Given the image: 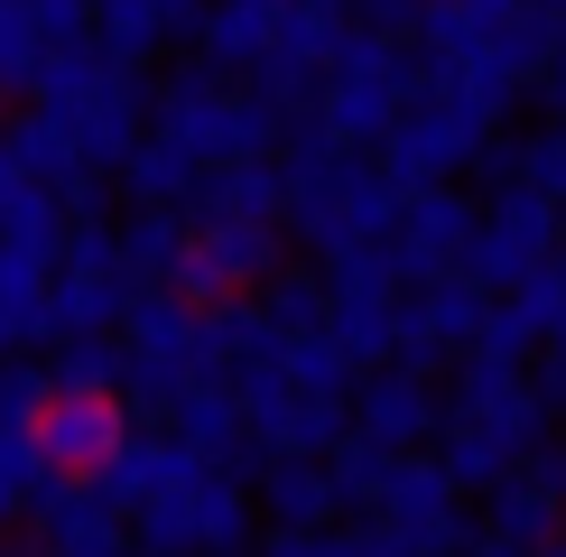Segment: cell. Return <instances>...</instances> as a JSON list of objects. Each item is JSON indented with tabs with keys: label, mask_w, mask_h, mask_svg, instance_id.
Masks as SVG:
<instances>
[{
	"label": "cell",
	"mask_w": 566,
	"mask_h": 557,
	"mask_svg": "<svg viewBox=\"0 0 566 557\" xmlns=\"http://www.w3.org/2000/svg\"><path fill=\"white\" fill-rule=\"evenodd\" d=\"M557 251H566V204L538 196V186H502V196L483 204V223H474L464 278H483L492 297H511V288H530L538 270H557Z\"/></svg>",
	"instance_id": "obj_9"
},
{
	"label": "cell",
	"mask_w": 566,
	"mask_h": 557,
	"mask_svg": "<svg viewBox=\"0 0 566 557\" xmlns=\"http://www.w3.org/2000/svg\"><path fill=\"white\" fill-rule=\"evenodd\" d=\"M483 149H492V112L455 103V93H418L409 122L381 139V168L409 196H428V186H455L464 168H483Z\"/></svg>",
	"instance_id": "obj_10"
},
{
	"label": "cell",
	"mask_w": 566,
	"mask_h": 557,
	"mask_svg": "<svg viewBox=\"0 0 566 557\" xmlns=\"http://www.w3.org/2000/svg\"><path fill=\"white\" fill-rule=\"evenodd\" d=\"M149 103H158V84L139 75V56H122V46H103V38L75 46V56H56V65H46V84H38V112L75 139V158H84L93 177L139 158V139H149Z\"/></svg>",
	"instance_id": "obj_5"
},
{
	"label": "cell",
	"mask_w": 566,
	"mask_h": 557,
	"mask_svg": "<svg viewBox=\"0 0 566 557\" xmlns=\"http://www.w3.org/2000/svg\"><path fill=\"white\" fill-rule=\"evenodd\" d=\"M56 390H130V344L122 335H75V344H56Z\"/></svg>",
	"instance_id": "obj_21"
},
{
	"label": "cell",
	"mask_w": 566,
	"mask_h": 557,
	"mask_svg": "<svg viewBox=\"0 0 566 557\" xmlns=\"http://www.w3.org/2000/svg\"><path fill=\"white\" fill-rule=\"evenodd\" d=\"M353 19L381 29V38H418V29H428V0H353Z\"/></svg>",
	"instance_id": "obj_25"
},
{
	"label": "cell",
	"mask_w": 566,
	"mask_h": 557,
	"mask_svg": "<svg viewBox=\"0 0 566 557\" xmlns=\"http://www.w3.org/2000/svg\"><path fill=\"white\" fill-rule=\"evenodd\" d=\"M205 29V0H93V38L122 56H158L168 38Z\"/></svg>",
	"instance_id": "obj_18"
},
{
	"label": "cell",
	"mask_w": 566,
	"mask_h": 557,
	"mask_svg": "<svg viewBox=\"0 0 566 557\" xmlns=\"http://www.w3.org/2000/svg\"><path fill=\"white\" fill-rule=\"evenodd\" d=\"M139 297H149V288H139L130 261H122V223L75 214V232H65V251H56V288H46V335H56V344L122 335Z\"/></svg>",
	"instance_id": "obj_7"
},
{
	"label": "cell",
	"mask_w": 566,
	"mask_h": 557,
	"mask_svg": "<svg viewBox=\"0 0 566 557\" xmlns=\"http://www.w3.org/2000/svg\"><path fill=\"white\" fill-rule=\"evenodd\" d=\"M363 521H381L390 539H409L418 557L474 548V529H464V483L446 474V455H399L390 483H381V502H371Z\"/></svg>",
	"instance_id": "obj_11"
},
{
	"label": "cell",
	"mask_w": 566,
	"mask_h": 557,
	"mask_svg": "<svg viewBox=\"0 0 566 557\" xmlns=\"http://www.w3.org/2000/svg\"><path fill=\"white\" fill-rule=\"evenodd\" d=\"M56 400V371L46 362H0V428H38Z\"/></svg>",
	"instance_id": "obj_23"
},
{
	"label": "cell",
	"mask_w": 566,
	"mask_h": 557,
	"mask_svg": "<svg viewBox=\"0 0 566 557\" xmlns=\"http://www.w3.org/2000/svg\"><path fill=\"white\" fill-rule=\"evenodd\" d=\"M46 65H56L46 10H38V0H0V93H29V103H38Z\"/></svg>",
	"instance_id": "obj_20"
},
{
	"label": "cell",
	"mask_w": 566,
	"mask_h": 557,
	"mask_svg": "<svg viewBox=\"0 0 566 557\" xmlns=\"http://www.w3.org/2000/svg\"><path fill=\"white\" fill-rule=\"evenodd\" d=\"M538 437H548V390L511 354H455V381H446V474L464 493H492L502 474H521V455Z\"/></svg>",
	"instance_id": "obj_3"
},
{
	"label": "cell",
	"mask_w": 566,
	"mask_h": 557,
	"mask_svg": "<svg viewBox=\"0 0 566 557\" xmlns=\"http://www.w3.org/2000/svg\"><path fill=\"white\" fill-rule=\"evenodd\" d=\"M122 344H130V400L158 409V418H168L186 390L214 381V354H205V307H196V297H177V288H149V297H139L130 325H122Z\"/></svg>",
	"instance_id": "obj_8"
},
{
	"label": "cell",
	"mask_w": 566,
	"mask_h": 557,
	"mask_svg": "<svg viewBox=\"0 0 566 557\" xmlns=\"http://www.w3.org/2000/svg\"><path fill=\"white\" fill-rule=\"evenodd\" d=\"M455 557H530V548H511V539H474V548H455Z\"/></svg>",
	"instance_id": "obj_26"
},
{
	"label": "cell",
	"mask_w": 566,
	"mask_h": 557,
	"mask_svg": "<svg viewBox=\"0 0 566 557\" xmlns=\"http://www.w3.org/2000/svg\"><path fill=\"white\" fill-rule=\"evenodd\" d=\"M353 428H363L371 446H390V455H418L446 428V390L418 362H381V371H363V390H353Z\"/></svg>",
	"instance_id": "obj_13"
},
{
	"label": "cell",
	"mask_w": 566,
	"mask_h": 557,
	"mask_svg": "<svg viewBox=\"0 0 566 557\" xmlns=\"http://www.w3.org/2000/svg\"><path fill=\"white\" fill-rule=\"evenodd\" d=\"M93 483L130 511L139 557H251V539H261L251 483H232L223 464H205L177 437H130Z\"/></svg>",
	"instance_id": "obj_1"
},
{
	"label": "cell",
	"mask_w": 566,
	"mask_h": 557,
	"mask_svg": "<svg viewBox=\"0 0 566 557\" xmlns=\"http://www.w3.org/2000/svg\"><path fill=\"white\" fill-rule=\"evenodd\" d=\"M149 139H168V149H177L196 177H214V168H242V158H279V149H289V112H279L251 75L186 65V75L158 84Z\"/></svg>",
	"instance_id": "obj_4"
},
{
	"label": "cell",
	"mask_w": 566,
	"mask_h": 557,
	"mask_svg": "<svg viewBox=\"0 0 566 557\" xmlns=\"http://www.w3.org/2000/svg\"><path fill=\"white\" fill-rule=\"evenodd\" d=\"M418 93H428V56H409V38H381V29L353 19L344 46L325 56V84H316L306 130H316V139H344V149H381V139L409 122Z\"/></svg>",
	"instance_id": "obj_6"
},
{
	"label": "cell",
	"mask_w": 566,
	"mask_h": 557,
	"mask_svg": "<svg viewBox=\"0 0 566 557\" xmlns=\"http://www.w3.org/2000/svg\"><path fill=\"white\" fill-rule=\"evenodd\" d=\"M186 242H196V232H186V204H139V214L122 223V261H130L139 288H168Z\"/></svg>",
	"instance_id": "obj_19"
},
{
	"label": "cell",
	"mask_w": 566,
	"mask_h": 557,
	"mask_svg": "<svg viewBox=\"0 0 566 557\" xmlns=\"http://www.w3.org/2000/svg\"><path fill=\"white\" fill-rule=\"evenodd\" d=\"M261 557H371L363 521H335V529H270Z\"/></svg>",
	"instance_id": "obj_24"
},
{
	"label": "cell",
	"mask_w": 566,
	"mask_h": 557,
	"mask_svg": "<svg viewBox=\"0 0 566 557\" xmlns=\"http://www.w3.org/2000/svg\"><path fill=\"white\" fill-rule=\"evenodd\" d=\"M483 539H511V548H557L566 539V493H548V483H530V474H502L483 493Z\"/></svg>",
	"instance_id": "obj_17"
},
{
	"label": "cell",
	"mask_w": 566,
	"mask_h": 557,
	"mask_svg": "<svg viewBox=\"0 0 566 557\" xmlns=\"http://www.w3.org/2000/svg\"><path fill=\"white\" fill-rule=\"evenodd\" d=\"M279 168H289V232L316 261H353V251H381L399 232V204H409V186L381 168V149H344V139H289L279 149Z\"/></svg>",
	"instance_id": "obj_2"
},
{
	"label": "cell",
	"mask_w": 566,
	"mask_h": 557,
	"mask_svg": "<svg viewBox=\"0 0 566 557\" xmlns=\"http://www.w3.org/2000/svg\"><path fill=\"white\" fill-rule=\"evenodd\" d=\"M538 557H566V539H557V548H538Z\"/></svg>",
	"instance_id": "obj_27"
},
{
	"label": "cell",
	"mask_w": 566,
	"mask_h": 557,
	"mask_svg": "<svg viewBox=\"0 0 566 557\" xmlns=\"http://www.w3.org/2000/svg\"><path fill=\"white\" fill-rule=\"evenodd\" d=\"M261 511H270V529H335L344 521L335 464H325V455H279L261 474Z\"/></svg>",
	"instance_id": "obj_16"
},
{
	"label": "cell",
	"mask_w": 566,
	"mask_h": 557,
	"mask_svg": "<svg viewBox=\"0 0 566 557\" xmlns=\"http://www.w3.org/2000/svg\"><path fill=\"white\" fill-rule=\"evenodd\" d=\"M474 223H483V204H464L455 186H428V196L399 204L390 251H399L409 278H446V270H464V251H474Z\"/></svg>",
	"instance_id": "obj_15"
},
{
	"label": "cell",
	"mask_w": 566,
	"mask_h": 557,
	"mask_svg": "<svg viewBox=\"0 0 566 557\" xmlns=\"http://www.w3.org/2000/svg\"><path fill=\"white\" fill-rule=\"evenodd\" d=\"M130 437H139V428H130L122 390H56V400H46V418H38V446H46V464H56V474H103Z\"/></svg>",
	"instance_id": "obj_14"
},
{
	"label": "cell",
	"mask_w": 566,
	"mask_h": 557,
	"mask_svg": "<svg viewBox=\"0 0 566 557\" xmlns=\"http://www.w3.org/2000/svg\"><path fill=\"white\" fill-rule=\"evenodd\" d=\"M483 316H492V288L464 270L446 278H409V297H399V362L437 371L446 354H474L483 344Z\"/></svg>",
	"instance_id": "obj_12"
},
{
	"label": "cell",
	"mask_w": 566,
	"mask_h": 557,
	"mask_svg": "<svg viewBox=\"0 0 566 557\" xmlns=\"http://www.w3.org/2000/svg\"><path fill=\"white\" fill-rule=\"evenodd\" d=\"M325 464H335V483H344V511H371V502H381V483H390V464H399V455H390V446H371V437L353 428V437H344V446L325 455Z\"/></svg>",
	"instance_id": "obj_22"
}]
</instances>
